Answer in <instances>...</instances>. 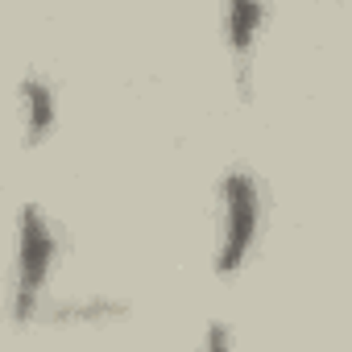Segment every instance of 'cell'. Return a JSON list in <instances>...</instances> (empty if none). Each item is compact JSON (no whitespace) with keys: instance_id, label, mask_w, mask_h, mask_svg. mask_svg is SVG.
I'll return each instance as SVG.
<instances>
[{"instance_id":"1","label":"cell","mask_w":352,"mask_h":352,"mask_svg":"<svg viewBox=\"0 0 352 352\" xmlns=\"http://www.w3.org/2000/svg\"><path fill=\"white\" fill-rule=\"evenodd\" d=\"M261 236V183L249 170H228L220 183V241H216V274L232 278L249 261Z\"/></svg>"},{"instance_id":"2","label":"cell","mask_w":352,"mask_h":352,"mask_svg":"<svg viewBox=\"0 0 352 352\" xmlns=\"http://www.w3.org/2000/svg\"><path fill=\"white\" fill-rule=\"evenodd\" d=\"M54 257H58V236H54L50 216L38 204H25L17 212V270H13V319L17 323H30L38 315Z\"/></svg>"},{"instance_id":"3","label":"cell","mask_w":352,"mask_h":352,"mask_svg":"<svg viewBox=\"0 0 352 352\" xmlns=\"http://www.w3.org/2000/svg\"><path fill=\"white\" fill-rule=\"evenodd\" d=\"M265 21H270L265 5H224V13H220L224 46L232 50V58L241 67V91H249V67H253V50H257Z\"/></svg>"},{"instance_id":"4","label":"cell","mask_w":352,"mask_h":352,"mask_svg":"<svg viewBox=\"0 0 352 352\" xmlns=\"http://www.w3.org/2000/svg\"><path fill=\"white\" fill-rule=\"evenodd\" d=\"M58 124V96L50 87V79L42 75H25L21 79V129H25V145H42Z\"/></svg>"},{"instance_id":"5","label":"cell","mask_w":352,"mask_h":352,"mask_svg":"<svg viewBox=\"0 0 352 352\" xmlns=\"http://www.w3.org/2000/svg\"><path fill=\"white\" fill-rule=\"evenodd\" d=\"M120 315V307L116 302H108V298H91L87 307H58L50 319H67V323H100V319H116Z\"/></svg>"},{"instance_id":"6","label":"cell","mask_w":352,"mask_h":352,"mask_svg":"<svg viewBox=\"0 0 352 352\" xmlns=\"http://www.w3.org/2000/svg\"><path fill=\"white\" fill-rule=\"evenodd\" d=\"M199 352H236L232 331H228L224 323H212V327H208V336H204V348H199Z\"/></svg>"}]
</instances>
